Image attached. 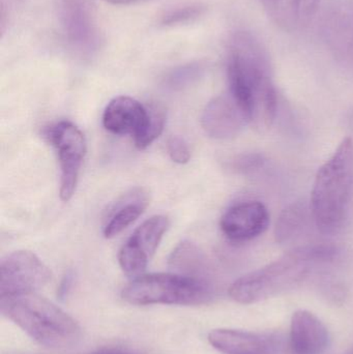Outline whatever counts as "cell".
<instances>
[{
	"label": "cell",
	"instance_id": "cell-1",
	"mask_svg": "<svg viewBox=\"0 0 353 354\" xmlns=\"http://www.w3.org/2000/svg\"><path fill=\"white\" fill-rule=\"evenodd\" d=\"M227 77L228 91L244 108L249 124L260 134L271 130L277 115V91L267 52L251 33L240 31L232 37Z\"/></svg>",
	"mask_w": 353,
	"mask_h": 354
},
{
	"label": "cell",
	"instance_id": "cell-2",
	"mask_svg": "<svg viewBox=\"0 0 353 354\" xmlns=\"http://www.w3.org/2000/svg\"><path fill=\"white\" fill-rule=\"evenodd\" d=\"M339 250L327 243L300 245L271 263L240 277L229 287V297L251 305L285 292L304 282L315 268L337 259Z\"/></svg>",
	"mask_w": 353,
	"mask_h": 354
},
{
	"label": "cell",
	"instance_id": "cell-3",
	"mask_svg": "<svg viewBox=\"0 0 353 354\" xmlns=\"http://www.w3.org/2000/svg\"><path fill=\"white\" fill-rule=\"evenodd\" d=\"M353 193V139H343L319 168L311 194L313 221L323 234L339 233L345 225Z\"/></svg>",
	"mask_w": 353,
	"mask_h": 354
},
{
	"label": "cell",
	"instance_id": "cell-4",
	"mask_svg": "<svg viewBox=\"0 0 353 354\" xmlns=\"http://www.w3.org/2000/svg\"><path fill=\"white\" fill-rule=\"evenodd\" d=\"M1 312L47 348H70L82 336L80 326L72 316L35 293L1 299Z\"/></svg>",
	"mask_w": 353,
	"mask_h": 354
},
{
	"label": "cell",
	"instance_id": "cell-5",
	"mask_svg": "<svg viewBox=\"0 0 353 354\" xmlns=\"http://www.w3.org/2000/svg\"><path fill=\"white\" fill-rule=\"evenodd\" d=\"M207 279L180 274H142L133 279L122 292L126 303L136 306H200L213 299Z\"/></svg>",
	"mask_w": 353,
	"mask_h": 354
},
{
	"label": "cell",
	"instance_id": "cell-6",
	"mask_svg": "<svg viewBox=\"0 0 353 354\" xmlns=\"http://www.w3.org/2000/svg\"><path fill=\"white\" fill-rule=\"evenodd\" d=\"M46 140L57 151L60 167L59 196L68 202L74 195L79 172L86 153V140L78 127L62 120L44 130Z\"/></svg>",
	"mask_w": 353,
	"mask_h": 354
},
{
	"label": "cell",
	"instance_id": "cell-7",
	"mask_svg": "<svg viewBox=\"0 0 353 354\" xmlns=\"http://www.w3.org/2000/svg\"><path fill=\"white\" fill-rule=\"evenodd\" d=\"M50 280L49 268L32 252H12L0 262L1 299L35 293Z\"/></svg>",
	"mask_w": 353,
	"mask_h": 354
},
{
	"label": "cell",
	"instance_id": "cell-8",
	"mask_svg": "<svg viewBox=\"0 0 353 354\" xmlns=\"http://www.w3.org/2000/svg\"><path fill=\"white\" fill-rule=\"evenodd\" d=\"M58 19L68 45L76 53L91 56L101 47L91 0H58Z\"/></svg>",
	"mask_w": 353,
	"mask_h": 354
},
{
	"label": "cell",
	"instance_id": "cell-9",
	"mask_svg": "<svg viewBox=\"0 0 353 354\" xmlns=\"http://www.w3.org/2000/svg\"><path fill=\"white\" fill-rule=\"evenodd\" d=\"M169 225L167 216H155L134 231L118 254V262L126 276L133 279L142 276Z\"/></svg>",
	"mask_w": 353,
	"mask_h": 354
},
{
	"label": "cell",
	"instance_id": "cell-10",
	"mask_svg": "<svg viewBox=\"0 0 353 354\" xmlns=\"http://www.w3.org/2000/svg\"><path fill=\"white\" fill-rule=\"evenodd\" d=\"M248 124L246 111L229 91L213 97L201 116L203 130L217 140L236 138Z\"/></svg>",
	"mask_w": 353,
	"mask_h": 354
},
{
	"label": "cell",
	"instance_id": "cell-11",
	"mask_svg": "<svg viewBox=\"0 0 353 354\" xmlns=\"http://www.w3.org/2000/svg\"><path fill=\"white\" fill-rule=\"evenodd\" d=\"M269 212L259 201H245L231 206L222 216L220 227L232 243H248L269 228Z\"/></svg>",
	"mask_w": 353,
	"mask_h": 354
},
{
	"label": "cell",
	"instance_id": "cell-12",
	"mask_svg": "<svg viewBox=\"0 0 353 354\" xmlns=\"http://www.w3.org/2000/svg\"><path fill=\"white\" fill-rule=\"evenodd\" d=\"M149 120V109L140 102L126 95L114 97L103 113V126L112 134L138 137Z\"/></svg>",
	"mask_w": 353,
	"mask_h": 354
},
{
	"label": "cell",
	"instance_id": "cell-13",
	"mask_svg": "<svg viewBox=\"0 0 353 354\" xmlns=\"http://www.w3.org/2000/svg\"><path fill=\"white\" fill-rule=\"evenodd\" d=\"M330 335L317 316L306 310L294 313L290 324V347L294 354H323Z\"/></svg>",
	"mask_w": 353,
	"mask_h": 354
},
{
	"label": "cell",
	"instance_id": "cell-14",
	"mask_svg": "<svg viewBox=\"0 0 353 354\" xmlns=\"http://www.w3.org/2000/svg\"><path fill=\"white\" fill-rule=\"evenodd\" d=\"M323 0H261L275 24L286 31H298L310 24Z\"/></svg>",
	"mask_w": 353,
	"mask_h": 354
},
{
	"label": "cell",
	"instance_id": "cell-15",
	"mask_svg": "<svg viewBox=\"0 0 353 354\" xmlns=\"http://www.w3.org/2000/svg\"><path fill=\"white\" fill-rule=\"evenodd\" d=\"M149 194L143 189H135L124 194L108 212L103 233L106 239H113L132 225L146 209Z\"/></svg>",
	"mask_w": 353,
	"mask_h": 354
},
{
	"label": "cell",
	"instance_id": "cell-16",
	"mask_svg": "<svg viewBox=\"0 0 353 354\" xmlns=\"http://www.w3.org/2000/svg\"><path fill=\"white\" fill-rule=\"evenodd\" d=\"M209 342L225 354H267L271 348L269 337L229 328L211 330Z\"/></svg>",
	"mask_w": 353,
	"mask_h": 354
},
{
	"label": "cell",
	"instance_id": "cell-17",
	"mask_svg": "<svg viewBox=\"0 0 353 354\" xmlns=\"http://www.w3.org/2000/svg\"><path fill=\"white\" fill-rule=\"evenodd\" d=\"M311 216L310 205L306 202L296 201L288 205L276 222V241L284 245L300 236Z\"/></svg>",
	"mask_w": 353,
	"mask_h": 354
},
{
	"label": "cell",
	"instance_id": "cell-18",
	"mask_svg": "<svg viewBox=\"0 0 353 354\" xmlns=\"http://www.w3.org/2000/svg\"><path fill=\"white\" fill-rule=\"evenodd\" d=\"M169 264L176 274L207 279V259L202 252L190 241H182L170 256Z\"/></svg>",
	"mask_w": 353,
	"mask_h": 354
},
{
	"label": "cell",
	"instance_id": "cell-19",
	"mask_svg": "<svg viewBox=\"0 0 353 354\" xmlns=\"http://www.w3.org/2000/svg\"><path fill=\"white\" fill-rule=\"evenodd\" d=\"M147 109H149V120H147L146 126L143 132L134 139L137 149L141 151L147 149L159 138L166 124L165 108L160 105H151L147 106Z\"/></svg>",
	"mask_w": 353,
	"mask_h": 354
},
{
	"label": "cell",
	"instance_id": "cell-20",
	"mask_svg": "<svg viewBox=\"0 0 353 354\" xmlns=\"http://www.w3.org/2000/svg\"><path fill=\"white\" fill-rule=\"evenodd\" d=\"M204 73V68L200 64H190L176 68L167 78L166 85L174 91H180L196 82Z\"/></svg>",
	"mask_w": 353,
	"mask_h": 354
},
{
	"label": "cell",
	"instance_id": "cell-21",
	"mask_svg": "<svg viewBox=\"0 0 353 354\" xmlns=\"http://www.w3.org/2000/svg\"><path fill=\"white\" fill-rule=\"evenodd\" d=\"M202 12L203 8L198 4H191V6L173 8L162 17V24L166 25V26L184 24V23H188L198 18Z\"/></svg>",
	"mask_w": 353,
	"mask_h": 354
},
{
	"label": "cell",
	"instance_id": "cell-22",
	"mask_svg": "<svg viewBox=\"0 0 353 354\" xmlns=\"http://www.w3.org/2000/svg\"><path fill=\"white\" fill-rule=\"evenodd\" d=\"M265 159L257 153H242L229 162V168L238 174H248L256 171L265 165Z\"/></svg>",
	"mask_w": 353,
	"mask_h": 354
},
{
	"label": "cell",
	"instance_id": "cell-23",
	"mask_svg": "<svg viewBox=\"0 0 353 354\" xmlns=\"http://www.w3.org/2000/svg\"><path fill=\"white\" fill-rule=\"evenodd\" d=\"M167 151L174 163L187 164L190 161L191 153L186 141L180 136H172L167 141Z\"/></svg>",
	"mask_w": 353,
	"mask_h": 354
},
{
	"label": "cell",
	"instance_id": "cell-24",
	"mask_svg": "<svg viewBox=\"0 0 353 354\" xmlns=\"http://www.w3.org/2000/svg\"><path fill=\"white\" fill-rule=\"evenodd\" d=\"M90 354H134L128 349L120 348V347H103V348L97 349Z\"/></svg>",
	"mask_w": 353,
	"mask_h": 354
},
{
	"label": "cell",
	"instance_id": "cell-25",
	"mask_svg": "<svg viewBox=\"0 0 353 354\" xmlns=\"http://www.w3.org/2000/svg\"><path fill=\"white\" fill-rule=\"evenodd\" d=\"M73 283V274H68L66 277H64V280H62L61 285L59 287V295L60 297H64L68 293V291L70 290V285Z\"/></svg>",
	"mask_w": 353,
	"mask_h": 354
},
{
	"label": "cell",
	"instance_id": "cell-26",
	"mask_svg": "<svg viewBox=\"0 0 353 354\" xmlns=\"http://www.w3.org/2000/svg\"><path fill=\"white\" fill-rule=\"evenodd\" d=\"M105 1L113 4H130L134 3V2L141 1V0H105Z\"/></svg>",
	"mask_w": 353,
	"mask_h": 354
}]
</instances>
